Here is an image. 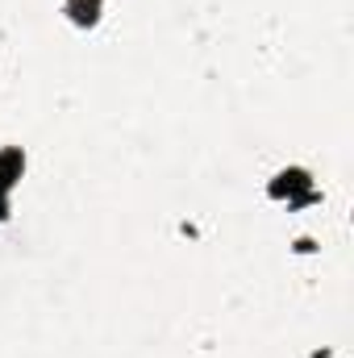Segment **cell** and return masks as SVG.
<instances>
[{
	"label": "cell",
	"mask_w": 354,
	"mask_h": 358,
	"mask_svg": "<svg viewBox=\"0 0 354 358\" xmlns=\"http://www.w3.org/2000/svg\"><path fill=\"white\" fill-rule=\"evenodd\" d=\"M267 192H271V200H288V208H304V204H317V200H321L317 187H313V176H309L304 167L279 171V176L267 183Z\"/></svg>",
	"instance_id": "obj_1"
},
{
	"label": "cell",
	"mask_w": 354,
	"mask_h": 358,
	"mask_svg": "<svg viewBox=\"0 0 354 358\" xmlns=\"http://www.w3.org/2000/svg\"><path fill=\"white\" fill-rule=\"evenodd\" d=\"M63 13H67V21H71V25L92 29V25H100L104 0H63Z\"/></svg>",
	"instance_id": "obj_2"
},
{
	"label": "cell",
	"mask_w": 354,
	"mask_h": 358,
	"mask_svg": "<svg viewBox=\"0 0 354 358\" xmlns=\"http://www.w3.org/2000/svg\"><path fill=\"white\" fill-rule=\"evenodd\" d=\"M296 250H300V255H313V250H317V242H313V238H300V242H296Z\"/></svg>",
	"instance_id": "obj_3"
}]
</instances>
